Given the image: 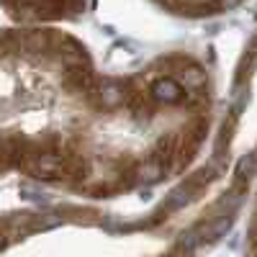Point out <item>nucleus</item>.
Instances as JSON below:
<instances>
[{
	"label": "nucleus",
	"mask_w": 257,
	"mask_h": 257,
	"mask_svg": "<svg viewBox=\"0 0 257 257\" xmlns=\"http://www.w3.org/2000/svg\"><path fill=\"white\" fill-rule=\"evenodd\" d=\"M213 118L206 64L185 52L100 72L62 26L0 29V183L11 175L113 201L183 175Z\"/></svg>",
	"instance_id": "f257e3e1"
},
{
	"label": "nucleus",
	"mask_w": 257,
	"mask_h": 257,
	"mask_svg": "<svg viewBox=\"0 0 257 257\" xmlns=\"http://www.w3.org/2000/svg\"><path fill=\"white\" fill-rule=\"evenodd\" d=\"M88 0H0V11L13 26H59L77 21Z\"/></svg>",
	"instance_id": "f03ea898"
},
{
	"label": "nucleus",
	"mask_w": 257,
	"mask_h": 257,
	"mask_svg": "<svg viewBox=\"0 0 257 257\" xmlns=\"http://www.w3.org/2000/svg\"><path fill=\"white\" fill-rule=\"evenodd\" d=\"M149 3L170 16L201 21V18H216V16L231 13L239 6H244L247 0H149Z\"/></svg>",
	"instance_id": "7ed1b4c3"
},
{
	"label": "nucleus",
	"mask_w": 257,
	"mask_h": 257,
	"mask_svg": "<svg viewBox=\"0 0 257 257\" xmlns=\"http://www.w3.org/2000/svg\"><path fill=\"white\" fill-rule=\"evenodd\" d=\"M244 257H257V196L252 201L247 229H244Z\"/></svg>",
	"instance_id": "20e7f679"
}]
</instances>
